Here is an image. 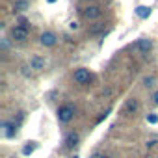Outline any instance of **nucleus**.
I'll use <instances>...</instances> for the list:
<instances>
[{
  "label": "nucleus",
  "instance_id": "nucleus-1",
  "mask_svg": "<svg viewBox=\"0 0 158 158\" xmlns=\"http://www.w3.org/2000/svg\"><path fill=\"white\" fill-rule=\"evenodd\" d=\"M73 117H74V106H71V104L60 106V110H58V121L60 123H69Z\"/></svg>",
  "mask_w": 158,
  "mask_h": 158
},
{
  "label": "nucleus",
  "instance_id": "nucleus-2",
  "mask_svg": "<svg viewBox=\"0 0 158 158\" xmlns=\"http://www.w3.org/2000/svg\"><path fill=\"white\" fill-rule=\"evenodd\" d=\"M73 78H74V82H76V84H88V82H89V78H91V74H89L88 69L80 67V69H76V71H74Z\"/></svg>",
  "mask_w": 158,
  "mask_h": 158
},
{
  "label": "nucleus",
  "instance_id": "nucleus-3",
  "mask_svg": "<svg viewBox=\"0 0 158 158\" xmlns=\"http://www.w3.org/2000/svg\"><path fill=\"white\" fill-rule=\"evenodd\" d=\"M11 37H13V41H19V43L26 41V39H28V28H24V26H15V28L11 30Z\"/></svg>",
  "mask_w": 158,
  "mask_h": 158
},
{
  "label": "nucleus",
  "instance_id": "nucleus-4",
  "mask_svg": "<svg viewBox=\"0 0 158 158\" xmlns=\"http://www.w3.org/2000/svg\"><path fill=\"white\" fill-rule=\"evenodd\" d=\"M39 41H41L43 47H54L56 41H58V37H56V34H52V32H45V34H41Z\"/></svg>",
  "mask_w": 158,
  "mask_h": 158
},
{
  "label": "nucleus",
  "instance_id": "nucleus-5",
  "mask_svg": "<svg viewBox=\"0 0 158 158\" xmlns=\"http://www.w3.org/2000/svg\"><path fill=\"white\" fill-rule=\"evenodd\" d=\"M134 48H136V50H139L141 54H147V52L152 48V43H151V39H145V37H141V39H138V41H136Z\"/></svg>",
  "mask_w": 158,
  "mask_h": 158
},
{
  "label": "nucleus",
  "instance_id": "nucleus-6",
  "mask_svg": "<svg viewBox=\"0 0 158 158\" xmlns=\"http://www.w3.org/2000/svg\"><path fill=\"white\" fill-rule=\"evenodd\" d=\"M84 17H86L88 21L99 19V17H101V8H97V6H89V8H86V10H84Z\"/></svg>",
  "mask_w": 158,
  "mask_h": 158
},
{
  "label": "nucleus",
  "instance_id": "nucleus-7",
  "mask_svg": "<svg viewBox=\"0 0 158 158\" xmlns=\"http://www.w3.org/2000/svg\"><path fill=\"white\" fill-rule=\"evenodd\" d=\"M2 128H4L6 138H13L15 132H17V123H13V121H4V123H2Z\"/></svg>",
  "mask_w": 158,
  "mask_h": 158
},
{
  "label": "nucleus",
  "instance_id": "nucleus-8",
  "mask_svg": "<svg viewBox=\"0 0 158 158\" xmlns=\"http://www.w3.org/2000/svg\"><path fill=\"white\" fill-rule=\"evenodd\" d=\"M30 69H34V71L45 69V60H43L41 56H32V58H30Z\"/></svg>",
  "mask_w": 158,
  "mask_h": 158
},
{
  "label": "nucleus",
  "instance_id": "nucleus-9",
  "mask_svg": "<svg viewBox=\"0 0 158 158\" xmlns=\"http://www.w3.org/2000/svg\"><path fill=\"white\" fill-rule=\"evenodd\" d=\"M28 8H30L28 0H17L15 6H13V11H15V13H21V11H26Z\"/></svg>",
  "mask_w": 158,
  "mask_h": 158
},
{
  "label": "nucleus",
  "instance_id": "nucleus-10",
  "mask_svg": "<svg viewBox=\"0 0 158 158\" xmlns=\"http://www.w3.org/2000/svg\"><path fill=\"white\" fill-rule=\"evenodd\" d=\"M136 15H138L139 19H147V17L151 15V8H147V6H138V8H136Z\"/></svg>",
  "mask_w": 158,
  "mask_h": 158
},
{
  "label": "nucleus",
  "instance_id": "nucleus-11",
  "mask_svg": "<svg viewBox=\"0 0 158 158\" xmlns=\"http://www.w3.org/2000/svg\"><path fill=\"white\" fill-rule=\"evenodd\" d=\"M76 143H78V134H74V132L67 134V138H65V145L71 149V147H74Z\"/></svg>",
  "mask_w": 158,
  "mask_h": 158
},
{
  "label": "nucleus",
  "instance_id": "nucleus-12",
  "mask_svg": "<svg viewBox=\"0 0 158 158\" xmlns=\"http://www.w3.org/2000/svg\"><path fill=\"white\" fill-rule=\"evenodd\" d=\"M35 147H37V145H35L34 141H30L28 145H24V147H23V154H26V156H28V154H32V152L35 151Z\"/></svg>",
  "mask_w": 158,
  "mask_h": 158
},
{
  "label": "nucleus",
  "instance_id": "nucleus-13",
  "mask_svg": "<svg viewBox=\"0 0 158 158\" xmlns=\"http://www.w3.org/2000/svg\"><path fill=\"white\" fill-rule=\"evenodd\" d=\"M138 106H139V104H138V101L130 99V101L127 102V112H136V110H138Z\"/></svg>",
  "mask_w": 158,
  "mask_h": 158
},
{
  "label": "nucleus",
  "instance_id": "nucleus-14",
  "mask_svg": "<svg viewBox=\"0 0 158 158\" xmlns=\"http://www.w3.org/2000/svg\"><path fill=\"white\" fill-rule=\"evenodd\" d=\"M152 82H154V76H147L145 80H143V86H147V88H151L152 86Z\"/></svg>",
  "mask_w": 158,
  "mask_h": 158
},
{
  "label": "nucleus",
  "instance_id": "nucleus-15",
  "mask_svg": "<svg viewBox=\"0 0 158 158\" xmlns=\"http://www.w3.org/2000/svg\"><path fill=\"white\" fill-rule=\"evenodd\" d=\"M147 121H149L151 125H154V123H158V115H154V114H151V115H147Z\"/></svg>",
  "mask_w": 158,
  "mask_h": 158
},
{
  "label": "nucleus",
  "instance_id": "nucleus-16",
  "mask_svg": "<svg viewBox=\"0 0 158 158\" xmlns=\"http://www.w3.org/2000/svg\"><path fill=\"white\" fill-rule=\"evenodd\" d=\"M154 145H156V141H154V139H151V141L147 143V147H149V149H151V147H154Z\"/></svg>",
  "mask_w": 158,
  "mask_h": 158
},
{
  "label": "nucleus",
  "instance_id": "nucleus-17",
  "mask_svg": "<svg viewBox=\"0 0 158 158\" xmlns=\"http://www.w3.org/2000/svg\"><path fill=\"white\" fill-rule=\"evenodd\" d=\"M152 101H154V104H158V91H156V93L152 95Z\"/></svg>",
  "mask_w": 158,
  "mask_h": 158
},
{
  "label": "nucleus",
  "instance_id": "nucleus-18",
  "mask_svg": "<svg viewBox=\"0 0 158 158\" xmlns=\"http://www.w3.org/2000/svg\"><path fill=\"white\" fill-rule=\"evenodd\" d=\"M91 158H108V156H104V154H93Z\"/></svg>",
  "mask_w": 158,
  "mask_h": 158
},
{
  "label": "nucleus",
  "instance_id": "nucleus-19",
  "mask_svg": "<svg viewBox=\"0 0 158 158\" xmlns=\"http://www.w3.org/2000/svg\"><path fill=\"white\" fill-rule=\"evenodd\" d=\"M48 2H50V4H54V2H56V0H48Z\"/></svg>",
  "mask_w": 158,
  "mask_h": 158
}]
</instances>
